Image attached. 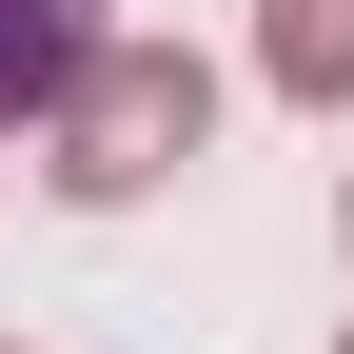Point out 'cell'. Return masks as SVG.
I'll list each match as a JSON object with an SVG mask.
<instances>
[{
  "label": "cell",
  "instance_id": "cell-2",
  "mask_svg": "<svg viewBox=\"0 0 354 354\" xmlns=\"http://www.w3.org/2000/svg\"><path fill=\"white\" fill-rule=\"evenodd\" d=\"M256 79H276V99H354V0H256Z\"/></svg>",
  "mask_w": 354,
  "mask_h": 354
},
{
  "label": "cell",
  "instance_id": "cell-1",
  "mask_svg": "<svg viewBox=\"0 0 354 354\" xmlns=\"http://www.w3.org/2000/svg\"><path fill=\"white\" fill-rule=\"evenodd\" d=\"M197 138H216V79L177 59V39H99V59L39 99V158H59V197H158Z\"/></svg>",
  "mask_w": 354,
  "mask_h": 354
},
{
  "label": "cell",
  "instance_id": "cell-4",
  "mask_svg": "<svg viewBox=\"0 0 354 354\" xmlns=\"http://www.w3.org/2000/svg\"><path fill=\"white\" fill-rule=\"evenodd\" d=\"M335 354H354V335H335Z\"/></svg>",
  "mask_w": 354,
  "mask_h": 354
},
{
  "label": "cell",
  "instance_id": "cell-3",
  "mask_svg": "<svg viewBox=\"0 0 354 354\" xmlns=\"http://www.w3.org/2000/svg\"><path fill=\"white\" fill-rule=\"evenodd\" d=\"M79 59H99V0H0V118H39Z\"/></svg>",
  "mask_w": 354,
  "mask_h": 354
}]
</instances>
